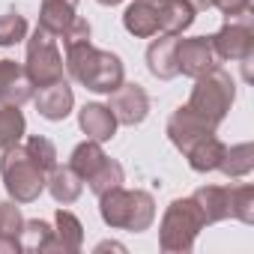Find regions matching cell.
<instances>
[{
  "instance_id": "obj_1",
  "label": "cell",
  "mask_w": 254,
  "mask_h": 254,
  "mask_svg": "<svg viewBox=\"0 0 254 254\" xmlns=\"http://www.w3.org/2000/svg\"><path fill=\"white\" fill-rule=\"evenodd\" d=\"M66 51V72L87 90L93 93H114L126 81L123 60L111 51L93 48V42H78L63 48Z\"/></svg>"
},
{
  "instance_id": "obj_2",
  "label": "cell",
  "mask_w": 254,
  "mask_h": 254,
  "mask_svg": "<svg viewBox=\"0 0 254 254\" xmlns=\"http://www.w3.org/2000/svg\"><path fill=\"white\" fill-rule=\"evenodd\" d=\"M99 215L108 227L144 233L156 221V200L150 191L141 189H111L99 197Z\"/></svg>"
},
{
  "instance_id": "obj_3",
  "label": "cell",
  "mask_w": 254,
  "mask_h": 254,
  "mask_svg": "<svg viewBox=\"0 0 254 254\" xmlns=\"http://www.w3.org/2000/svg\"><path fill=\"white\" fill-rule=\"evenodd\" d=\"M0 177H3L6 194L15 203H33L48 183V174L33 162V156L24 150L21 141L0 150Z\"/></svg>"
},
{
  "instance_id": "obj_4",
  "label": "cell",
  "mask_w": 254,
  "mask_h": 254,
  "mask_svg": "<svg viewBox=\"0 0 254 254\" xmlns=\"http://www.w3.org/2000/svg\"><path fill=\"white\" fill-rule=\"evenodd\" d=\"M236 99V84L233 78L224 72V69H209L206 75L194 78V87H191V96H189V111L194 117H200L209 129H218L224 123L230 105Z\"/></svg>"
},
{
  "instance_id": "obj_5",
  "label": "cell",
  "mask_w": 254,
  "mask_h": 254,
  "mask_svg": "<svg viewBox=\"0 0 254 254\" xmlns=\"http://www.w3.org/2000/svg\"><path fill=\"white\" fill-rule=\"evenodd\" d=\"M203 218H200V209L191 197H177L165 215H162V224H159V248L165 254H189L194 248V239L197 233L203 230Z\"/></svg>"
},
{
  "instance_id": "obj_6",
  "label": "cell",
  "mask_w": 254,
  "mask_h": 254,
  "mask_svg": "<svg viewBox=\"0 0 254 254\" xmlns=\"http://www.w3.org/2000/svg\"><path fill=\"white\" fill-rule=\"evenodd\" d=\"M66 63L63 54L57 48V36H51L48 30H42L36 24L33 36L27 39V57H24V75L30 78L33 87H48L63 81Z\"/></svg>"
},
{
  "instance_id": "obj_7",
  "label": "cell",
  "mask_w": 254,
  "mask_h": 254,
  "mask_svg": "<svg viewBox=\"0 0 254 254\" xmlns=\"http://www.w3.org/2000/svg\"><path fill=\"white\" fill-rule=\"evenodd\" d=\"M209 42H212L218 60H239L242 63V60L254 57V27H251L248 12L239 18H227V24L215 36H209Z\"/></svg>"
},
{
  "instance_id": "obj_8",
  "label": "cell",
  "mask_w": 254,
  "mask_h": 254,
  "mask_svg": "<svg viewBox=\"0 0 254 254\" xmlns=\"http://www.w3.org/2000/svg\"><path fill=\"white\" fill-rule=\"evenodd\" d=\"M111 96V111H114V117H117V123H123V126H141L144 120H147V114H150V96H147V90L141 87V84H120L114 93H108Z\"/></svg>"
},
{
  "instance_id": "obj_9",
  "label": "cell",
  "mask_w": 254,
  "mask_h": 254,
  "mask_svg": "<svg viewBox=\"0 0 254 254\" xmlns=\"http://www.w3.org/2000/svg\"><path fill=\"white\" fill-rule=\"evenodd\" d=\"M177 66L189 78H200L209 69L218 66V54L209 42V36H191L177 42Z\"/></svg>"
},
{
  "instance_id": "obj_10",
  "label": "cell",
  "mask_w": 254,
  "mask_h": 254,
  "mask_svg": "<svg viewBox=\"0 0 254 254\" xmlns=\"http://www.w3.org/2000/svg\"><path fill=\"white\" fill-rule=\"evenodd\" d=\"M33 105L39 111V117L51 120V123H60L72 114V105H75V93L72 87L63 81L57 84H48V87H39V93H33Z\"/></svg>"
},
{
  "instance_id": "obj_11",
  "label": "cell",
  "mask_w": 254,
  "mask_h": 254,
  "mask_svg": "<svg viewBox=\"0 0 254 254\" xmlns=\"http://www.w3.org/2000/svg\"><path fill=\"white\" fill-rule=\"evenodd\" d=\"M209 132H215V129H209V126H206L200 117H194L186 105H180V108L168 117V138H171V144H174L180 153H186L197 138H203V135H209Z\"/></svg>"
},
{
  "instance_id": "obj_12",
  "label": "cell",
  "mask_w": 254,
  "mask_h": 254,
  "mask_svg": "<svg viewBox=\"0 0 254 254\" xmlns=\"http://www.w3.org/2000/svg\"><path fill=\"white\" fill-rule=\"evenodd\" d=\"M33 84L24 75V66L15 60H0V105H24L33 99Z\"/></svg>"
},
{
  "instance_id": "obj_13",
  "label": "cell",
  "mask_w": 254,
  "mask_h": 254,
  "mask_svg": "<svg viewBox=\"0 0 254 254\" xmlns=\"http://www.w3.org/2000/svg\"><path fill=\"white\" fill-rule=\"evenodd\" d=\"M78 126H81V132H84L87 138L105 144V141H111V138L117 135V126H120V123H117V117H114V111H111L108 105L90 102V105H84V108L78 111Z\"/></svg>"
},
{
  "instance_id": "obj_14",
  "label": "cell",
  "mask_w": 254,
  "mask_h": 254,
  "mask_svg": "<svg viewBox=\"0 0 254 254\" xmlns=\"http://www.w3.org/2000/svg\"><path fill=\"white\" fill-rule=\"evenodd\" d=\"M177 42L180 36H171V33H162L159 39L150 42L147 48V69L153 78L159 81H171L180 75V66H177Z\"/></svg>"
},
{
  "instance_id": "obj_15",
  "label": "cell",
  "mask_w": 254,
  "mask_h": 254,
  "mask_svg": "<svg viewBox=\"0 0 254 254\" xmlns=\"http://www.w3.org/2000/svg\"><path fill=\"white\" fill-rule=\"evenodd\" d=\"M81 245H84V227H81L78 215L69 212V209H57V215H54V233H51L45 251L75 254V251H81Z\"/></svg>"
},
{
  "instance_id": "obj_16",
  "label": "cell",
  "mask_w": 254,
  "mask_h": 254,
  "mask_svg": "<svg viewBox=\"0 0 254 254\" xmlns=\"http://www.w3.org/2000/svg\"><path fill=\"white\" fill-rule=\"evenodd\" d=\"M123 27L138 39H150L159 33V0H135L123 12Z\"/></svg>"
},
{
  "instance_id": "obj_17",
  "label": "cell",
  "mask_w": 254,
  "mask_h": 254,
  "mask_svg": "<svg viewBox=\"0 0 254 254\" xmlns=\"http://www.w3.org/2000/svg\"><path fill=\"white\" fill-rule=\"evenodd\" d=\"M191 200L200 209L203 224H218L224 218H230V189L227 186H200Z\"/></svg>"
},
{
  "instance_id": "obj_18",
  "label": "cell",
  "mask_w": 254,
  "mask_h": 254,
  "mask_svg": "<svg viewBox=\"0 0 254 254\" xmlns=\"http://www.w3.org/2000/svg\"><path fill=\"white\" fill-rule=\"evenodd\" d=\"M45 189L51 191V197H54L60 206H69V203H75V200L81 197V191H84V180L75 174L72 165H54V171L48 174Z\"/></svg>"
},
{
  "instance_id": "obj_19",
  "label": "cell",
  "mask_w": 254,
  "mask_h": 254,
  "mask_svg": "<svg viewBox=\"0 0 254 254\" xmlns=\"http://www.w3.org/2000/svg\"><path fill=\"white\" fill-rule=\"evenodd\" d=\"M183 156L189 159L191 171H197V174H209V171H218L221 156H224V144L215 138V132H209V135L197 138V141L183 153Z\"/></svg>"
},
{
  "instance_id": "obj_20",
  "label": "cell",
  "mask_w": 254,
  "mask_h": 254,
  "mask_svg": "<svg viewBox=\"0 0 254 254\" xmlns=\"http://www.w3.org/2000/svg\"><path fill=\"white\" fill-rule=\"evenodd\" d=\"M194 9L186 3V0H159V30L180 36L183 30H189L194 24Z\"/></svg>"
},
{
  "instance_id": "obj_21",
  "label": "cell",
  "mask_w": 254,
  "mask_h": 254,
  "mask_svg": "<svg viewBox=\"0 0 254 254\" xmlns=\"http://www.w3.org/2000/svg\"><path fill=\"white\" fill-rule=\"evenodd\" d=\"M75 6H78V0H42V6H39V27L48 30L51 36H60L72 18H75Z\"/></svg>"
},
{
  "instance_id": "obj_22",
  "label": "cell",
  "mask_w": 254,
  "mask_h": 254,
  "mask_svg": "<svg viewBox=\"0 0 254 254\" xmlns=\"http://www.w3.org/2000/svg\"><path fill=\"white\" fill-rule=\"evenodd\" d=\"M108 156H105V150H102V144L99 141H93V138H87V141H81L75 150H72V156H69V165L75 168V174L87 183L99 168H102V162H105Z\"/></svg>"
},
{
  "instance_id": "obj_23",
  "label": "cell",
  "mask_w": 254,
  "mask_h": 254,
  "mask_svg": "<svg viewBox=\"0 0 254 254\" xmlns=\"http://www.w3.org/2000/svg\"><path fill=\"white\" fill-rule=\"evenodd\" d=\"M218 171L230 180H242L254 171V147L251 144H236V147H224L221 165Z\"/></svg>"
},
{
  "instance_id": "obj_24",
  "label": "cell",
  "mask_w": 254,
  "mask_h": 254,
  "mask_svg": "<svg viewBox=\"0 0 254 254\" xmlns=\"http://www.w3.org/2000/svg\"><path fill=\"white\" fill-rule=\"evenodd\" d=\"M27 135V120L18 105H0V150H6Z\"/></svg>"
},
{
  "instance_id": "obj_25",
  "label": "cell",
  "mask_w": 254,
  "mask_h": 254,
  "mask_svg": "<svg viewBox=\"0 0 254 254\" xmlns=\"http://www.w3.org/2000/svg\"><path fill=\"white\" fill-rule=\"evenodd\" d=\"M123 183H126V171H123V165H120V162H114V159H105V162H102V168L87 180V186H90V191H93L96 197L108 194L111 189H120Z\"/></svg>"
},
{
  "instance_id": "obj_26",
  "label": "cell",
  "mask_w": 254,
  "mask_h": 254,
  "mask_svg": "<svg viewBox=\"0 0 254 254\" xmlns=\"http://www.w3.org/2000/svg\"><path fill=\"white\" fill-rule=\"evenodd\" d=\"M230 215L242 224H254V186L242 183L230 189Z\"/></svg>"
},
{
  "instance_id": "obj_27",
  "label": "cell",
  "mask_w": 254,
  "mask_h": 254,
  "mask_svg": "<svg viewBox=\"0 0 254 254\" xmlns=\"http://www.w3.org/2000/svg\"><path fill=\"white\" fill-rule=\"evenodd\" d=\"M51 233H54V227H51L48 221L30 218V221H24V227H21V248H24V251H45Z\"/></svg>"
},
{
  "instance_id": "obj_28",
  "label": "cell",
  "mask_w": 254,
  "mask_h": 254,
  "mask_svg": "<svg viewBox=\"0 0 254 254\" xmlns=\"http://www.w3.org/2000/svg\"><path fill=\"white\" fill-rule=\"evenodd\" d=\"M27 39V18L18 12L0 15V48H12Z\"/></svg>"
},
{
  "instance_id": "obj_29",
  "label": "cell",
  "mask_w": 254,
  "mask_h": 254,
  "mask_svg": "<svg viewBox=\"0 0 254 254\" xmlns=\"http://www.w3.org/2000/svg\"><path fill=\"white\" fill-rule=\"evenodd\" d=\"M24 150L33 156V162H36L45 174L54 171V165H57V150H54V144H51L48 138H42V135H30V138L24 141Z\"/></svg>"
},
{
  "instance_id": "obj_30",
  "label": "cell",
  "mask_w": 254,
  "mask_h": 254,
  "mask_svg": "<svg viewBox=\"0 0 254 254\" xmlns=\"http://www.w3.org/2000/svg\"><path fill=\"white\" fill-rule=\"evenodd\" d=\"M21 227H24V215L15 206V200H0V236L21 239Z\"/></svg>"
},
{
  "instance_id": "obj_31",
  "label": "cell",
  "mask_w": 254,
  "mask_h": 254,
  "mask_svg": "<svg viewBox=\"0 0 254 254\" xmlns=\"http://www.w3.org/2000/svg\"><path fill=\"white\" fill-rule=\"evenodd\" d=\"M212 6L224 18H239L245 12H251V0H212Z\"/></svg>"
},
{
  "instance_id": "obj_32",
  "label": "cell",
  "mask_w": 254,
  "mask_h": 254,
  "mask_svg": "<svg viewBox=\"0 0 254 254\" xmlns=\"http://www.w3.org/2000/svg\"><path fill=\"white\" fill-rule=\"evenodd\" d=\"M21 239H12V236H0V254H21Z\"/></svg>"
},
{
  "instance_id": "obj_33",
  "label": "cell",
  "mask_w": 254,
  "mask_h": 254,
  "mask_svg": "<svg viewBox=\"0 0 254 254\" xmlns=\"http://www.w3.org/2000/svg\"><path fill=\"white\" fill-rule=\"evenodd\" d=\"M186 3H189L194 12H203V9H209V6H212V0H186Z\"/></svg>"
},
{
  "instance_id": "obj_34",
  "label": "cell",
  "mask_w": 254,
  "mask_h": 254,
  "mask_svg": "<svg viewBox=\"0 0 254 254\" xmlns=\"http://www.w3.org/2000/svg\"><path fill=\"white\" fill-rule=\"evenodd\" d=\"M108 248H114V251H126L120 242H102V245H96V251H108Z\"/></svg>"
},
{
  "instance_id": "obj_35",
  "label": "cell",
  "mask_w": 254,
  "mask_h": 254,
  "mask_svg": "<svg viewBox=\"0 0 254 254\" xmlns=\"http://www.w3.org/2000/svg\"><path fill=\"white\" fill-rule=\"evenodd\" d=\"M96 3H102V6H117V3H123V0H96Z\"/></svg>"
}]
</instances>
